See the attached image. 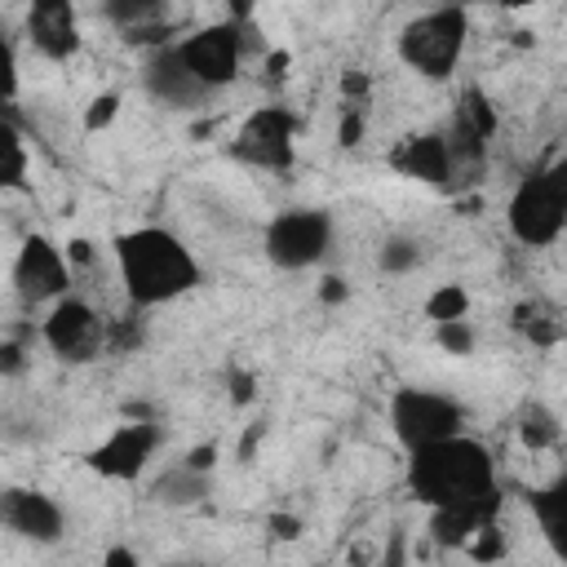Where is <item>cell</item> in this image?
I'll use <instances>...</instances> for the list:
<instances>
[{
  "instance_id": "1",
  "label": "cell",
  "mask_w": 567,
  "mask_h": 567,
  "mask_svg": "<svg viewBox=\"0 0 567 567\" xmlns=\"http://www.w3.org/2000/svg\"><path fill=\"white\" fill-rule=\"evenodd\" d=\"M120 279L133 306H164L199 284L195 252L164 226H137L115 239Z\"/></svg>"
},
{
  "instance_id": "2",
  "label": "cell",
  "mask_w": 567,
  "mask_h": 567,
  "mask_svg": "<svg viewBox=\"0 0 567 567\" xmlns=\"http://www.w3.org/2000/svg\"><path fill=\"white\" fill-rule=\"evenodd\" d=\"M408 487L430 509L434 505H461V501H478V496L496 492V465L478 439L447 434L439 443L412 447Z\"/></svg>"
},
{
  "instance_id": "3",
  "label": "cell",
  "mask_w": 567,
  "mask_h": 567,
  "mask_svg": "<svg viewBox=\"0 0 567 567\" xmlns=\"http://www.w3.org/2000/svg\"><path fill=\"white\" fill-rule=\"evenodd\" d=\"M509 230L527 248H545L567 230V159L527 173L509 195Z\"/></svg>"
},
{
  "instance_id": "4",
  "label": "cell",
  "mask_w": 567,
  "mask_h": 567,
  "mask_svg": "<svg viewBox=\"0 0 567 567\" xmlns=\"http://www.w3.org/2000/svg\"><path fill=\"white\" fill-rule=\"evenodd\" d=\"M465 35H470L465 9L461 4H443V9H430V13L412 18L399 31V58L425 80H447L456 58H461V49H465Z\"/></svg>"
},
{
  "instance_id": "5",
  "label": "cell",
  "mask_w": 567,
  "mask_h": 567,
  "mask_svg": "<svg viewBox=\"0 0 567 567\" xmlns=\"http://www.w3.org/2000/svg\"><path fill=\"white\" fill-rule=\"evenodd\" d=\"M390 425H394L399 443L412 452V447L439 443V439H447V434H461L465 412H461L456 399H447V394H439V390L403 385V390L390 399Z\"/></svg>"
},
{
  "instance_id": "6",
  "label": "cell",
  "mask_w": 567,
  "mask_h": 567,
  "mask_svg": "<svg viewBox=\"0 0 567 567\" xmlns=\"http://www.w3.org/2000/svg\"><path fill=\"white\" fill-rule=\"evenodd\" d=\"M332 248V217L323 208H284L266 226V257L279 270H306Z\"/></svg>"
},
{
  "instance_id": "7",
  "label": "cell",
  "mask_w": 567,
  "mask_h": 567,
  "mask_svg": "<svg viewBox=\"0 0 567 567\" xmlns=\"http://www.w3.org/2000/svg\"><path fill=\"white\" fill-rule=\"evenodd\" d=\"M230 155L239 164H252V168H266V173H284L292 168V115L284 106H257L235 142H230Z\"/></svg>"
},
{
  "instance_id": "8",
  "label": "cell",
  "mask_w": 567,
  "mask_h": 567,
  "mask_svg": "<svg viewBox=\"0 0 567 567\" xmlns=\"http://www.w3.org/2000/svg\"><path fill=\"white\" fill-rule=\"evenodd\" d=\"M182 58L186 66L217 93L226 84H235L239 75V53H244V31L235 22H213V27H199L195 35H186L182 44Z\"/></svg>"
},
{
  "instance_id": "9",
  "label": "cell",
  "mask_w": 567,
  "mask_h": 567,
  "mask_svg": "<svg viewBox=\"0 0 567 567\" xmlns=\"http://www.w3.org/2000/svg\"><path fill=\"white\" fill-rule=\"evenodd\" d=\"M66 288H71V261H66V252L53 248L44 235H31L18 248V261H13V292L27 306H40V301L66 297Z\"/></svg>"
},
{
  "instance_id": "10",
  "label": "cell",
  "mask_w": 567,
  "mask_h": 567,
  "mask_svg": "<svg viewBox=\"0 0 567 567\" xmlns=\"http://www.w3.org/2000/svg\"><path fill=\"white\" fill-rule=\"evenodd\" d=\"M142 84H146V93H151L155 102H164V106H173V111H195V106H204V102L213 97V89L186 66V58H182L177 44L151 49V58H146V66H142Z\"/></svg>"
},
{
  "instance_id": "11",
  "label": "cell",
  "mask_w": 567,
  "mask_h": 567,
  "mask_svg": "<svg viewBox=\"0 0 567 567\" xmlns=\"http://www.w3.org/2000/svg\"><path fill=\"white\" fill-rule=\"evenodd\" d=\"M44 346L58 354V359H75V363H84V359H93L97 350H102V319H97V310L89 306V301H80V297H58V306L49 310V319H44Z\"/></svg>"
},
{
  "instance_id": "12",
  "label": "cell",
  "mask_w": 567,
  "mask_h": 567,
  "mask_svg": "<svg viewBox=\"0 0 567 567\" xmlns=\"http://www.w3.org/2000/svg\"><path fill=\"white\" fill-rule=\"evenodd\" d=\"M155 443H159V430H155L151 421H128V425L111 430V434H106V439H102L84 461H89V470H93V474L128 483V478H137V474H142V465L151 461Z\"/></svg>"
},
{
  "instance_id": "13",
  "label": "cell",
  "mask_w": 567,
  "mask_h": 567,
  "mask_svg": "<svg viewBox=\"0 0 567 567\" xmlns=\"http://www.w3.org/2000/svg\"><path fill=\"white\" fill-rule=\"evenodd\" d=\"M0 523L9 532H18L22 540H35V545H58L62 527H66L58 501L44 492H31V487H9L0 496Z\"/></svg>"
},
{
  "instance_id": "14",
  "label": "cell",
  "mask_w": 567,
  "mask_h": 567,
  "mask_svg": "<svg viewBox=\"0 0 567 567\" xmlns=\"http://www.w3.org/2000/svg\"><path fill=\"white\" fill-rule=\"evenodd\" d=\"M27 35H31V44H35L49 62L71 58L75 44H80L75 4H71V0H31V9H27Z\"/></svg>"
},
{
  "instance_id": "15",
  "label": "cell",
  "mask_w": 567,
  "mask_h": 567,
  "mask_svg": "<svg viewBox=\"0 0 567 567\" xmlns=\"http://www.w3.org/2000/svg\"><path fill=\"white\" fill-rule=\"evenodd\" d=\"M496 509H501V492H487L478 501H461V505H434L430 514V536L447 549H465L470 536L483 527V523H496Z\"/></svg>"
},
{
  "instance_id": "16",
  "label": "cell",
  "mask_w": 567,
  "mask_h": 567,
  "mask_svg": "<svg viewBox=\"0 0 567 567\" xmlns=\"http://www.w3.org/2000/svg\"><path fill=\"white\" fill-rule=\"evenodd\" d=\"M394 164L416 177V182H430V186H443L456 168H452V151H447V137L443 133H416L408 137V146L394 155Z\"/></svg>"
},
{
  "instance_id": "17",
  "label": "cell",
  "mask_w": 567,
  "mask_h": 567,
  "mask_svg": "<svg viewBox=\"0 0 567 567\" xmlns=\"http://www.w3.org/2000/svg\"><path fill=\"white\" fill-rule=\"evenodd\" d=\"M532 514H536L540 536L549 540V549L567 563V478L532 492Z\"/></svg>"
},
{
  "instance_id": "18",
  "label": "cell",
  "mask_w": 567,
  "mask_h": 567,
  "mask_svg": "<svg viewBox=\"0 0 567 567\" xmlns=\"http://www.w3.org/2000/svg\"><path fill=\"white\" fill-rule=\"evenodd\" d=\"M208 496V474H199V470H190V465H177V470H168L159 483H155V501L159 505H199Z\"/></svg>"
},
{
  "instance_id": "19",
  "label": "cell",
  "mask_w": 567,
  "mask_h": 567,
  "mask_svg": "<svg viewBox=\"0 0 567 567\" xmlns=\"http://www.w3.org/2000/svg\"><path fill=\"white\" fill-rule=\"evenodd\" d=\"M558 416L545 408V403H527L523 412H518V439H523V447H532V452H545V447H554L558 443Z\"/></svg>"
},
{
  "instance_id": "20",
  "label": "cell",
  "mask_w": 567,
  "mask_h": 567,
  "mask_svg": "<svg viewBox=\"0 0 567 567\" xmlns=\"http://www.w3.org/2000/svg\"><path fill=\"white\" fill-rule=\"evenodd\" d=\"M0 146H4V168H0V182L9 190H18L27 182V146H22V133H18V120L13 111L4 115V128H0Z\"/></svg>"
},
{
  "instance_id": "21",
  "label": "cell",
  "mask_w": 567,
  "mask_h": 567,
  "mask_svg": "<svg viewBox=\"0 0 567 567\" xmlns=\"http://www.w3.org/2000/svg\"><path fill=\"white\" fill-rule=\"evenodd\" d=\"M164 0H102V13L128 31V27H146V22H164Z\"/></svg>"
},
{
  "instance_id": "22",
  "label": "cell",
  "mask_w": 567,
  "mask_h": 567,
  "mask_svg": "<svg viewBox=\"0 0 567 567\" xmlns=\"http://www.w3.org/2000/svg\"><path fill=\"white\" fill-rule=\"evenodd\" d=\"M425 315H430L434 323H443V319H465V315H470V292H465L461 284H439V288L425 297Z\"/></svg>"
},
{
  "instance_id": "23",
  "label": "cell",
  "mask_w": 567,
  "mask_h": 567,
  "mask_svg": "<svg viewBox=\"0 0 567 567\" xmlns=\"http://www.w3.org/2000/svg\"><path fill=\"white\" fill-rule=\"evenodd\" d=\"M416 261H421V244L408 239V235H390V239L381 244V252H377V266H381L385 275H408Z\"/></svg>"
},
{
  "instance_id": "24",
  "label": "cell",
  "mask_w": 567,
  "mask_h": 567,
  "mask_svg": "<svg viewBox=\"0 0 567 567\" xmlns=\"http://www.w3.org/2000/svg\"><path fill=\"white\" fill-rule=\"evenodd\" d=\"M456 120H465L474 133H483V137H492L496 133V106L478 93V89H465L461 93V102H456Z\"/></svg>"
},
{
  "instance_id": "25",
  "label": "cell",
  "mask_w": 567,
  "mask_h": 567,
  "mask_svg": "<svg viewBox=\"0 0 567 567\" xmlns=\"http://www.w3.org/2000/svg\"><path fill=\"white\" fill-rule=\"evenodd\" d=\"M434 341H439V350H447V354H474V328H470V319H443V323H434Z\"/></svg>"
},
{
  "instance_id": "26",
  "label": "cell",
  "mask_w": 567,
  "mask_h": 567,
  "mask_svg": "<svg viewBox=\"0 0 567 567\" xmlns=\"http://www.w3.org/2000/svg\"><path fill=\"white\" fill-rule=\"evenodd\" d=\"M465 554H470L474 563H496V558H505V536L496 532V523H483V527L470 536Z\"/></svg>"
},
{
  "instance_id": "27",
  "label": "cell",
  "mask_w": 567,
  "mask_h": 567,
  "mask_svg": "<svg viewBox=\"0 0 567 567\" xmlns=\"http://www.w3.org/2000/svg\"><path fill=\"white\" fill-rule=\"evenodd\" d=\"M120 115V93H97L89 106H84V128L89 133H102L106 124H115Z\"/></svg>"
},
{
  "instance_id": "28",
  "label": "cell",
  "mask_w": 567,
  "mask_h": 567,
  "mask_svg": "<svg viewBox=\"0 0 567 567\" xmlns=\"http://www.w3.org/2000/svg\"><path fill=\"white\" fill-rule=\"evenodd\" d=\"M514 328H518V332H527V337H532V341H540V346H549V341L558 337V328H554V323H545L532 306H518V310H514Z\"/></svg>"
},
{
  "instance_id": "29",
  "label": "cell",
  "mask_w": 567,
  "mask_h": 567,
  "mask_svg": "<svg viewBox=\"0 0 567 567\" xmlns=\"http://www.w3.org/2000/svg\"><path fill=\"white\" fill-rule=\"evenodd\" d=\"M226 385H230V403H235V408H248V403L257 399V377L244 372L239 363L226 368Z\"/></svg>"
},
{
  "instance_id": "30",
  "label": "cell",
  "mask_w": 567,
  "mask_h": 567,
  "mask_svg": "<svg viewBox=\"0 0 567 567\" xmlns=\"http://www.w3.org/2000/svg\"><path fill=\"white\" fill-rule=\"evenodd\" d=\"M124 40H128L133 49H142V44H146V49H164V44H168V27H164V22H146V27H128V31H124Z\"/></svg>"
},
{
  "instance_id": "31",
  "label": "cell",
  "mask_w": 567,
  "mask_h": 567,
  "mask_svg": "<svg viewBox=\"0 0 567 567\" xmlns=\"http://www.w3.org/2000/svg\"><path fill=\"white\" fill-rule=\"evenodd\" d=\"M363 142V111L359 106H346L341 111V124H337V146H359Z\"/></svg>"
},
{
  "instance_id": "32",
  "label": "cell",
  "mask_w": 567,
  "mask_h": 567,
  "mask_svg": "<svg viewBox=\"0 0 567 567\" xmlns=\"http://www.w3.org/2000/svg\"><path fill=\"white\" fill-rule=\"evenodd\" d=\"M368 89H372L368 71H346V75H341V97H346V106H363Z\"/></svg>"
},
{
  "instance_id": "33",
  "label": "cell",
  "mask_w": 567,
  "mask_h": 567,
  "mask_svg": "<svg viewBox=\"0 0 567 567\" xmlns=\"http://www.w3.org/2000/svg\"><path fill=\"white\" fill-rule=\"evenodd\" d=\"M182 465H190V470H199V474H213V470H217V443H199V447H190Z\"/></svg>"
},
{
  "instance_id": "34",
  "label": "cell",
  "mask_w": 567,
  "mask_h": 567,
  "mask_svg": "<svg viewBox=\"0 0 567 567\" xmlns=\"http://www.w3.org/2000/svg\"><path fill=\"white\" fill-rule=\"evenodd\" d=\"M346 297H350V288H346L341 275H323V279H319V301H323V306H341Z\"/></svg>"
},
{
  "instance_id": "35",
  "label": "cell",
  "mask_w": 567,
  "mask_h": 567,
  "mask_svg": "<svg viewBox=\"0 0 567 567\" xmlns=\"http://www.w3.org/2000/svg\"><path fill=\"white\" fill-rule=\"evenodd\" d=\"M270 532H275L279 540H297V536H301V518H292V514H270Z\"/></svg>"
},
{
  "instance_id": "36",
  "label": "cell",
  "mask_w": 567,
  "mask_h": 567,
  "mask_svg": "<svg viewBox=\"0 0 567 567\" xmlns=\"http://www.w3.org/2000/svg\"><path fill=\"white\" fill-rule=\"evenodd\" d=\"M288 66H292V53H288V49L266 53V80H284V75H288Z\"/></svg>"
},
{
  "instance_id": "37",
  "label": "cell",
  "mask_w": 567,
  "mask_h": 567,
  "mask_svg": "<svg viewBox=\"0 0 567 567\" xmlns=\"http://www.w3.org/2000/svg\"><path fill=\"white\" fill-rule=\"evenodd\" d=\"M62 252H66L71 266H93V244H89V239H71Z\"/></svg>"
},
{
  "instance_id": "38",
  "label": "cell",
  "mask_w": 567,
  "mask_h": 567,
  "mask_svg": "<svg viewBox=\"0 0 567 567\" xmlns=\"http://www.w3.org/2000/svg\"><path fill=\"white\" fill-rule=\"evenodd\" d=\"M18 363H22V350H18L13 341H4V350H0V368L13 377V372H18Z\"/></svg>"
},
{
  "instance_id": "39",
  "label": "cell",
  "mask_w": 567,
  "mask_h": 567,
  "mask_svg": "<svg viewBox=\"0 0 567 567\" xmlns=\"http://www.w3.org/2000/svg\"><path fill=\"white\" fill-rule=\"evenodd\" d=\"M102 563H106V567H133V563H137V554L120 545V549H106V558H102Z\"/></svg>"
},
{
  "instance_id": "40",
  "label": "cell",
  "mask_w": 567,
  "mask_h": 567,
  "mask_svg": "<svg viewBox=\"0 0 567 567\" xmlns=\"http://www.w3.org/2000/svg\"><path fill=\"white\" fill-rule=\"evenodd\" d=\"M501 9H527V4H536V0H496Z\"/></svg>"
}]
</instances>
